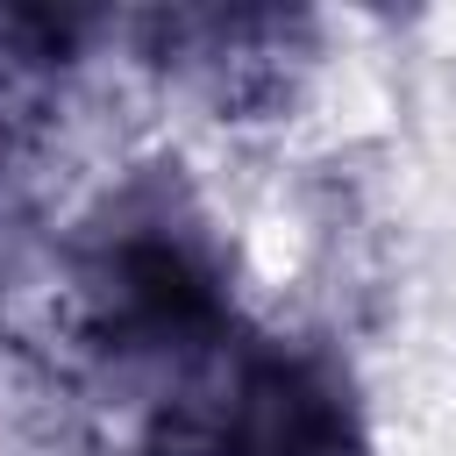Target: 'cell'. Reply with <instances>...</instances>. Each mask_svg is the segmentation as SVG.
<instances>
[{
    "label": "cell",
    "mask_w": 456,
    "mask_h": 456,
    "mask_svg": "<svg viewBox=\"0 0 456 456\" xmlns=\"http://www.w3.org/2000/svg\"><path fill=\"white\" fill-rule=\"evenodd\" d=\"M249 314L235 242L178 164L121 171L64 235L57 335L100 399L142 385Z\"/></svg>",
    "instance_id": "cell-1"
},
{
    "label": "cell",
    "mask_w": 456,
    "mask_h": 456,
    "mask_svg": "<svg viewBox=\"0 0 456 456\" xmlns=\"http://www.w3.org/2000/svg\"><path fill=\"white\" fill-rule=\"evenodd\" d=\"M128 456H370L349 370L264 314L114 392Z\"/></svg>",
    "instance_id": "cell-2"
},
{
    "label": "cell",
    "mask_w": 456,
    "mask_h": 456,
    "mask_svg": "<svg viewBox=\"0 0 456 456\" xmlns=\"http://www.w3.org/2000/svg\"><path fill=\"white\" fill-rule=\"evenodd\" d=\"M114 36H128L171 93L221 121L285 114L321 57V21L299 7H157L114 14Z\"/></svg>",
    "instance_id": "cell-3"
},
{
    "label": "cell",
    "mask_w": 456,
    "mask_h": 456,
    "mask_svg": "<svg viewBox=\"0 0 456 456\" xmlns=\"http://www.w3.org/2000/svg\"><path fill=\"white\" fill-rule=\"evenodd\" d=\"M0 207H7V157H0Z\"/></svg>",
    "instance_id": "cell-4"
}]
</instances>
